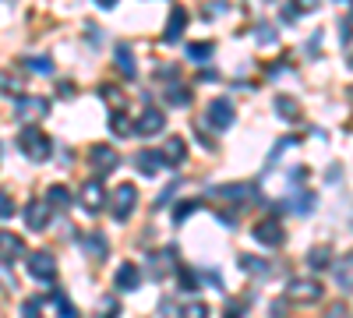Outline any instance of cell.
Returning a JSON list of instances; mask_svg holds the SVG:
<instances>
[{
    "label": "cell",
    "instance_id": "1",
    "mask_svg": "<svg viewBox=\"0 0 353 318\" xmlns=\"http://www.w3.org/2000/svg\"><path fill=\"white\" fill-rule=\"evenodd\" d=\"M18 149H21V156L25 159H32V163H46L50 159V152H53V141L39 131V128H21V135H18Z\"/></svg>",
    "mask_w": 353,
    "mask_h": 318
},
{
    "label": "cell",
    "instance_id": "2",
    "mask_svg": "<svg viewBox=\"0 0 353 318\" xmlns=\"http://www.w3.org/2000/svg\"><path fill=\"white\" fill-rule=\"evenodd\" d=\"M25 266H28V276L39 279V283H53L57 279V255L53 251H28L25 258Z\"/></svg>",
    "mask_w": 353,
    "mask_h": 318
},
{
    "label": "cell",
    "instance_id": "3",
    "mask_svg": "<svg viewBox=\"0 0 353 318\" xmlns=\"http://www.w3.org/2000/svg\"><path fill=\"white\" fill-rule=\"evenodd\" d=\"M321 283L318 279H290V286H286V301L290 304H314V301H321Z\"/></svg>",
    "mask_w": 353,
    "mask_h": 318
},
{
    "label": "cell",
    "instance_id": "4",
    "mask_svg": "<svg viewBox=\"0 0 353 318\" xmlns=\"http://www.w3.org/2000/svg\"><path fill=\"white\" fill-rule=\"evenodd\" d=\"M78 206H81L85 212H99V209L106 206V188H103L99 177L85 181V184L78 188Z\"/></svg>",
    "mask_w": 353,
    "mask_h": 318
},
{
    "label": "cell",
    "instance_id": "5",
    "mask_svg": "<svg viewBox=\"0 0 353 318\" xmlns=\"http://www.w3.org/2000/svg\"><path fill=\"white\" fill-rule=\"evenodd\" d=\"M163 128H166V113H163V110H156V106L141 110V113H138V121L131 124V131H134V135H141V138H152V135H159Z\"/></svg>",
    "mask_w": 353,
    "mask_h": 318
},
{
    "label": "cell",
    "instance_id": "6",
    "mask_svg": "<svg viewBox=\"0 0 353 318\" xmlns=\"http://www.w3.org/2000/svg\"><path fill=\"white\" fill-rule=\"evenodd\" d=\"M88 163H92L96 177H103V173H113L117 166H121V156H117L113 146H92L88 149Z\"/></svg>",
    "mask_w": 353,
    "mask_h": 318
},
{
    "label": "cell",
    "instance_id": "7",
    "mask_svg": "<svg viewBox=\"0 0 353 318\" xmlns=\"http://www.w3.org/2000/svg\"><path fill=\"white\" fill-rule=\"evenodd\" d=\"M251 237H254L258 244H265V248H279L286 234H283V223H279V219H261V223H254Z\"/></svg>",
    "mask_w": 353,
    "mask_h": 318
},
{
    "label": "cell",
    "instance_id": "8",
    "mask_svg": "<svg viewBox=\"0 0 353 318\" xmlns=\"http://www.w3.org/2000/svg\"><path fill=\"white\" fill-rule=\"evenodd\" d=\"M50 113V99L43 96H18V110H14V117L18 121H39Z\"/></svg>",
    "mask_w": 353,
    "mask_h": 318
},
{
    "label": "cell",
    "instance_id": "9",
    "mask_svg": "<svg viewBox=\"0 0 353 318\" xmlns=\"http://www.w3.org/2000/svg\"><path fill=\"white\" fill-rule=\"evenodd\" d=\"M134 201H138L134 184H121V188H117V191H113V219L124 223V219L134 212Z\"/></svg>",
    "mask_w": 353,
    "mask_h": 318
},
{
    "label": "cell",
    "instance_id": "10",
    "mask_svg": "<svg viewBox=\"0 0 353 318\" xmlns=\"http://www.w3.org/2000/svg\"><path fill=\"white\" fill-rule=\"evenodd\" d=\"M209 124L212 128H219V131H226V128H233V121H237V110H233V103L230 99H212L209 103Z\"/></svg>",
    "mask_w": 353,
    "mask_h": 318
},
{
    "label": "cell",
    "instance_id": "11",
    "mask_svg": "<svg viewBox=\"0 0 353 318\" xmlns=\"http://www.w3.org/2000/svg\"><path fill=\"white\" fill-rule=\"evenodd\" d=\"M50 216H53V209L46 206V198H32L25 206V223H28V230H36V234L50 226Z\"/></svg>",
    "mask_w": 353,
    "mask_h": 318
},
{
    "label": "cell",
    "instance_id": "12",
    "mask_svg": "<svg viewBox=\"0 0 353 318\" xmlns=\"http://www.w3.org/2000/svg\"><path fill=\"white\" fill-rule=\"evenodd\" d=\"M184 28H188V8H181V4H176V8L170 11V21H166V28H163V43H166V46H170V43H181Z\"/></svg>",
    "mask_w": 353,
    "mask_h": 318
},
{
    "label": "cell",
    "instance_id": "13",
    "mask_svg": "<svg viewBox=\"0 0 353 318\" xmlns=\"http://www.w3.org/2000/svg\"><path fill=\"white\" fill-rule=\"evenodd\" d=\"M163 166H166V159H163V152H156V149H141V152L134 156V170L141 173V177H156Z\"/></svg>",
    "mask_w": 353,
    "mask_h": 318
},
{
    "label": "cell",
    "instance_id": "14",
    "mask_svg": "<svg viewBox=\"0 0 353 318\" xmlns=\"http://www.w3.org/2000/svg\"><path fill=\"white\" fill-rule=\"evenodd\" d=\"M21 255H25V241L11 234V230H0V258L11 262V258H21Z\"/></svg>",
    "mask_w": 353,
    "mask_h": 318
},
{
    "label": "cell",
    "instance_id": "15",
    "mask_svg": "<svg viewBox=\"0 0 353 318\" xmlns=\"http://www.w3.org/2000/svg\"><path fill=\"white\" fill-rule=\"evenodd\" d=\"M138 279H141V269L134 262H124L121 269H117V286H121V290H134Z\"/></svg>",
    "mask_w": 353,
    "mask_h": 318
},
{
    "label": "cell",
    "instance_id": "16",
    "mask_svg": "<svg viewBox=\"0 0 353 318\" xmlns=\"http://www.w3.org/2000/svg\"><path fill=\"white\" fill-rule=\"evenodd\" d=\"M276 113H279L283 121L297 124V121H301V103L293 99V96H279V99H276Z\"/></svg>",
    "mask_w": 353,
    "mask_h": 318
},
{
    "label": "cell",
    "instance_id": "17",
    "mask_svg": "<svg viewBox=\"0 0 353 318\" xmlns=\"http://www.w3.org/2000/svg\"><path fill=\"white\" fill-rule=\"evenodd\" d=\"M163 159H166V166H170V163H173V166H181V163L188 159L184 138H170V141H166V149H163Z\"/></svg>",
    "mask_w": 353,
    "mask_h": 318
},
{
    "label": "cell",
    "instance_id": "18",
    "mask_svg": "<svg viewBox=\"0 0 353 318\" xmlns=\"http://www.w3.org/2000/svg\"><path fill=\"white\" fill-rule=\"evenodd\" d=\"M212 195L230 198V201H244L248 195H254V184H248V181H241V184H226V188H216Z\"/></svg>",
    "mask_w": 353,
    "mask_h": 318
},
{
    "label": "cell",
    "instance_id": "19",
    "mask_svg": "<svg viewBox=\"0 0 353 318\" xmlns=\"http://www.w3.org/2000/svg\"><path fill=\"white\" fill-rule=\"evenodd\" d=\"M81 248H85L88 255H92L96 262H103V258H106V251H110V248H106V237H103V234H85V237H81Z\"/></svg>",
    "mask_w": 353,
    "mask_h": 318
},
{
    "label": "cell",
    "instance_id": "20",
    "mask_svg": "<svg viewBox=\"0 0 353 318\" xmlns=\"http://www.w3.org/2000/svg\"><path fill=\"white\" fill-rule=\"evenodd\" d=\"M212 50H216V43L212 39H201V43H188V61H194V64H205L212 57Z\"/></svg>",
    "mask_w": 353,
    "mask_h": 318
},
{
    "label": "cell",
    "instance_id": "21",
    "mask_svg": "<svg viewBox=\"0 0 353 318\" xmlns=\"http://www.w3.org/2000/svg\"><path fill=\"white\" fill-rule=\"evenodd\" d=\"M46 206H50V209H53V206H57V209H68V206H71V191H68L64 184H53V188L46 191Z\"/></svg>",
    "mask_w": 353,
    "mask_h": 318
},
{
    "label": "cell",
    "instance_id": "22",
    "mask_svg": "<svg viewBox=\"0 0 353 318\" xmlns=\"http://www.w3.org/2000/svg\"><path fill=\"white\" fill-rule=\"evenodd\" d=\"M307 266H311L314 272H318V269H329V266H332V251H329V248H311V251H307Z\"/></svg>",
    "mask_w": 353,
    "mask_h": 318
},
{
    "label": "cell",
    "instance_id": "23",
    "mask_svg": "<svg viewBox=\"0 0 353 318\" xmlns=\"http://www.w3.org/2000/svg\"><path fill=\"white\" fill-rule=\"evenodd\" d=\"M110 131H113L117 138L131 135V121H128V113H124V110H113V113H110Z\"/></svg>",
    "mask_w": 353,
    "mask_h": 318
},
{
    "label": "cell",
    "instance_id": "24",
    "mask_svg": "<svg viewBox=\"0 0 353 318\" xmlns=\"http://www.w3.org/2000/svg\"><path fill=\"white\" fill-rule=\"evenodd\" d=\"M166 103H170V106H188V103H191V92L184 89V85L170 81V89H166Z\"/></svg>",
    "mask_w": 353,
    "mask_h": 318
},
{
    "label": "cell",
    "instance_id": "25",
    "mask_svg": "<svg viewBox=\"0 0 353 318\" xmlns=\"http://www.w3.org/2000/svg\"><path fill=\"white\" fill-rule=\"evenodd\" d=\"M350 272H353V258L343 255L339 266H336V283H339V290H350Z\"/></svg>",
    "mask_w": 353,
    "mask_h": 318
},
{
    "label": "cell",
    "instance_id": "26",
    "mask_svg": "<svg viewBox=\"0 0 353 318\" xmlns=\"http://www.w3.org/2000/svg\"><path fill=\"white\" fill-rule=\"evenodd\" d=\"M117 68L124 71V78H134V57H131V50L128 46H117Z\"/></svg>",
    "mask_w": 353,
    "mask_h": 318
},
{
    "label": "cell",
    "instance_id": "27",
    "mask_svg": "<svg viewBox=\"0 0 353 318\" xmlns=\"http://www.w3.org/2000/svg\"><path fill=\"white\" fill-rule=\"evenodd\" d=\"M241 269L254 272V276H269V262L265 258H251V255H241Z\"/></svg>",
    "mask_w": 353,
    "mask_h": 318
},
{
    "label": "cell",
    "instance_id": "28",
    "mask_svg": "<svg viewBox=\"0 0 353 318\" xmlns=\"http://www.w3.org/2000/svg\"><path fill=\"white\" fill-rule=\"evenodd\" d=\"M248 315V301L244 297H230L226 308H223V318H244Z\"/></svg>",
    "mask_w": 353,
    "mask_h": 318
},
{
    "label": "cell",
    "instance_id": "29",
    "mask_svg": "<svg viewBox=\"0 0 353 318\" xmlns=\"http://www.w3.org/2000/svg\"><path fill=\"white\" fill-rule=\"evenodd\" d=\"M181 318H209V304L205 301H191L181 308Z\"/></svg>",
    "mask_w": 353,
    "mask_h": 318
},
{
    "label": "cell",
    "instance_id": "30",
    "mask_svg": "<svg viewBox=\"0 0 353 318\" xmlns=\"http://www.w3.org/2000/svg\"><path fill=\"white\" fill-rule=\"evenodd\" d=\"M0 92H4V96H21V81L11 78L8 71H0Z\"/></svg>",
    "mask_w": 353,
    "mask_h": 318
},
{
    "label": "cell",
    "instance_id": "31",
    "mask_svg": "<svg viewBox=\"0 0 353 318\" xmlns=\"http://www.w3.org/2000/svg\"><path fill=\"white\" fill-rule=\"evenodd\" d=\"M176 279H181L184 290H198V272H194L191 266H181V269H176Z\"/></svg>",
    "mask_w": 353,
    "mask_h": 318
},
{
    "label": "cell",
    "instance_id": "32",
    "mask_svg": "<svg viewBox=\"0 0 353 318\" xmlns=\"http://www.w3.org/2000/svg\"><path fill=\"white\" fill-rule=\"evenodd\" d=\"M21 64H25V68H32V71H43V74L53 71V61H50V57H25Z\"/></svg>",
    "mask_w": 353,
    "mask_h": 318
},
{
    "label": "cell",
    "instance_id": "33",
    "mask_svg": "<svg viewBox=\"0 0 353 318\" xmlns=\"http://www.w3.org/2000/svg\"><path fill=\"white\" fill-rule=\"evenodd\" d=\"M194 209H198V198H188V201H181V206L173 209V223H184V219H188Z\"/></svg>",
    "mask_w": 353,
    "mask_h": 318
},
{
    "label": "cell",
    "instance_id": "34",
    "mask_svg": "<svg viewBox=\"0 0 353 318\" xmlns=\"http://www.w3.org/2000/svg\"><path fill=\"white\" fill-rule=\"evenodd\" d=\"M53 308L61 311V318H78V311H74V304L64 297V294H53Z\"/></svg>",
    "mask_w": 353,
    "mask_h": 318
},
{
    "label": "cell",
    "instance_id": "35",
    "mask_svg": "<svg viewBox=\"0 0 353 318\" xmlns=\"http://www.w3.org/2000/svg\"><path fill=\"white\" fill-rule=\"evenodd\" d=\"M99 318H121V301L103 297V301H99Z\"/></svg>",
    "mask_w": 353,
    "mask_h": 318
},
{
    "label": "cell",
    "instance_id": "36",
    "mask_svg": "<svg viewBox=\"0 0 353 318\" xmlns=\"http://www.w3.org/2000/svg\"><path fill=\"white\" fill-rule=\"evenodd\" d=\"M293 209H297V212H311V209H314V198H311L307 191H301L297 198H293Z\"/></svg>",
    "mask_w": 353,
    "mask_h": 318
},
{
    "label": "cell",
    "instance_id": "37",
    "mask_svg": "<svg viewBox=\"0 0 353 318\" xmlns=\"http://www.w3.org/2000/svg\"><path fill=\"white\" fill-rule=\"evenodd\" d=\"M21 318H43V304L39 301H25L21 304Z\"/></svg>",
    "mask_w": 353,
    "mask_h": 318
},
{
    "label": "cell",
    "instance_id": "38",
    "mask_svg": "<svg viewBox=\"0 0 353 318\" xmlns=\"http://www.w3.org/2000/svg\"><path fill=\"white\" fill-rule=\"evenodd\" d=\"M11 216H14V201H11V195L0 191V219H11Z\"/></svg>",
    "mask_w": 353,
    "mask_h": 318
},
{
    "label": "cell",
    "instance_id": "39",
    "mask_svg": "<svg viewBox=\"0 0 353 318\" xmlns=\"http://www.w3.org/2000/svg\"><path fill=\"white\" fill-rule=\"evenodd\" d=\"M99 96H103V99H110V103H117V106H124V96H121V89H110V85H103V89H99Z\"/></svg>",
    "mask_w": 353,
    "mask_h": 318
},
{
    "label": "cell",
    "instance_id": "40",
    "mask_svg": "<svg viewBox=\"0 0 353 318\" xmlns=\"http://www.w3.org/2000/svg\"><path fill=\"white\" fill-rule=\"evenodd\" d=\"M272 39H276V28L261 21V25H258V43H272Z\"/></svg>",
    "mask_w": 353,
    "mask_h": 318
},
{
    "label": "cell",
    "instance_id": "41",
    "mask_svg": "<svg viewBox=\"0 0 353 318\" xmlns=\"http://www.w3.org/2000/svg\"><path fill=\"white\" fill-rule=\"evenodd\" d=\"M339 32H343V50L350 53V14H343V21H339Z\"/></svg>",
    "mask_w": 353,
    "mask_h": 318
},
{
    "label": "cell",
    "instance_id": "42",
    "mask_svg": "<svg viewBox=\"0 0 353 318\" xmlns=\"http://www.w3.org/2000/svg\"><path fill=\"white\" fill-rule=\"evenodd\" d=\"M0 283H4V290H14V279H11V269L0 262Z\"/></svg>",
    "mask_w": 353,
    "mask_h": 318
},
{
    "label": "cell",
    "instance_id": "43",
    "mask_svg": "<svg viewBox=\"0 0 353 318\" xmlns=\"http://www.w3.org/2000/svg\"><path fill=\"white\" fill-rule=\"evenodd\" d=\"M293 8H297V14H304V11H314L318 8V0H293Z\"/></svg>",
    "mask_w": 353,
    "mask_h": 318
},
{
    "label": "cell",
    "instance_id": "44",
    "mask_svg": "<svg viewBox=\"0 0 353 318\" xmlns=\"http://www.w3.org/2000/svg\"><path fill=\"white\" fill-rule=\"evenodd\" d=\"M176 188H181V181H173V184H170V188L159 195V201H156V206H166V198H173V191H176Z\"/></svg>",
    "mask_w": 353,
    "mask_h": 318
},
{
    "label": "cell",
    "instance_id": "45",
    "mask_svg": "<svg viewBox=\"0 0 353 318\" xmlns=\"http://www.w3.org/2000/svg\"><path fill=\"white\" fill-rule=\"evenodd\" d=\"M286 315V301H272V318H283Z\"/></svg>",
    "mask_w": 353,
    "mask_h": 318
},
{
    "label": "cell",
    "instance_id": "46",
    "mask_svg": "<svg viewBox=\"0 0 353 318\" xmlns=\"http://www.w3.org/2000/svg\"><path fill=\"white\" fill-rule=\"evenodd\" d=\"M293 18H297V8L286 4V8H283V21H293Z\"/></svg>",
    "mask_w": 353,
    "mask_h": 318
},
{
    "label": "cell",
    "instance_id": "47",
    "mask_svg": "<svg viewBox=\"0 0 353 318\" xmlns=\"http://www.w3.org/2000/svg\"><path fill=\"white\" fill-rule=\"evenodd\" d=\"M329 318H346V304H336V308L329 311Z\"/></svg>",
    "mask_w": 353,
    "mask_h": 318
},
{
    "label": "cell",
    "instance_id": "48",
    "mask_svg": "<svg viewBox=\"0 0 353 318\" xmlns=\"http://www.w3.org/2000/svg\"><path fill=\"white\" fill-rule=\"evenodd\" d=\"M96 4H99L103 11H110V8H117V0H96Z\"/></svg>",
    "mask_w": 353,
    "mask_h": 318
}]
</instances>
